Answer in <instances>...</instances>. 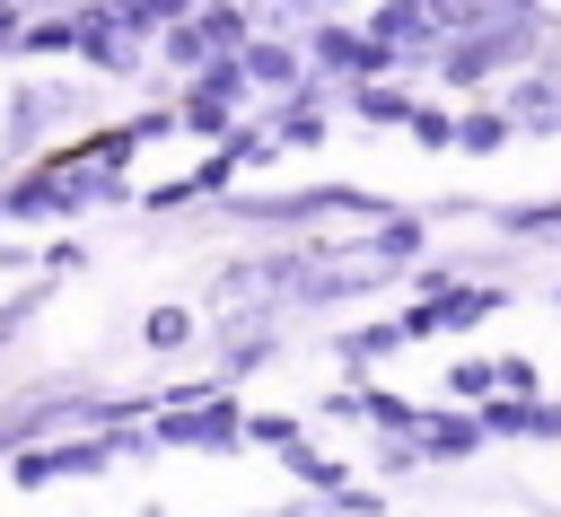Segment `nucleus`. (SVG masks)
<instances>
[{
    "instance_id": "15",
    "label": "nucleus",
    "mask_w": 561,
    "mask_h": 517,
    "mask_svg": "<svg viewBox=\"0 0 561 517\" xmlns=\"http://www.w3.org/2000/svg\"><path fill=\"white\" fill-rule=\"evenodd\" d=\"M114 9H123V26H131L140 44H158V35H167V26H184L202 0H114Z\"/></svg>"
},
{
    "instance_id": "9",
    "label": "nucleus",
    "mask_w": 561,
    "mask_h": 517,
    "mask_svg": "<svg viewBox=\"0 0 561 517\" xmlns=\"http://www.w3.org/2000/svg\"><path fill=\"white\" fill-rule=\"evenodd\" d=\"M508 131H561V70H535V79H508L500 96Z\"/></svg>"
},
{
    "instance_id": "18",
    "label": "nucleus",
    "mask_w": 561,
    "mask_h": 517,
    "mask_svg": "<svg viewBox=\"0 0 561 517\" xmlns=\"http://www.w3.org/2000/svg\"><path fill=\"white\" fill-rule=\"evenodd\" d=\"M18 53H35V61L70 53V18H26V26H18Z\"/></svg>"
},
{
    "instance_id": "16",
    "label": "nucleus",
    "mask_w": 561,
    "mask_h": 517,
    "mask_svg": "<svg viewBox=\"0 0 561 517\" xmlns=\"http://www.w3.org/2000/svg\"><path fill=\"white\" fill-rule=\"evenodd\" d=\"M184 342H202L193 307H149V315H140V351H184Z\"/></svg>"
},
{
    "instance_id": "13",
    "label": "nucleus",
    "mask_w": 561,
    "mask_h": 517,
    "mask_svg": "<svg viewBox=\"0 0 561 517\" xmlns=\"http://www.w3.org/2000/svg\"><path fill=\"white\" fill-rule=\"evenodd\" d=\"M280 464H289V482H298V491H316V499H333V491L351 482V464H342V456H324V447H307V438H298V447H280Z\"/></svg>"
},
{
    "instance_id": "17",
    "label": "nucleus",
    "mask_w": 561,
    "mask_h": 517,
    "mask_svg": "<svg viewBox=\"0 0 561 517\" xmlns=\"http://www.w3.org/2000/svg\"><path fill=\"white\" fill-rule=\"evenodd\" d=\"M403 351V333L394 324H359V333H333V359H351V368H368V359H394Z\"/></svg>"
},
{
    "instance_id": "8",
    "label": "nucleus",
    "mask_w": 561,
    "mask_h": 517,
    "mask_svg": "<svg viewBox=\"0 0 561 517\" xmlns=\"http://www.w3.org/2000/svg\"><path fill=\"white\" fill-rule=\"evenodd\" d=\"M412 447H421V464H465V456H482L491 438H482V421H473V412H421Z\"/></svg>"
},
{
    "instance_id": "21",
    "label": "nucleus",
    "mask_w": 561,
    "mask_h": 517,
    "mask_svg": "<svg viewBox=\"0 0 561 517\" xmlns=\"http://www.w3.org/2000/svg\"><path fill=\"white\" fill-rule=\"evenodd\" d=\"M403 131H412L421 149H456V114H447V105H412V123H403Z\"/></svg>"
},
{
    "instance_id": "4",
    "label": "nucleus",
    "mask_w": 561,
    "mask_h": 517,
    "mask_svg": "<svg viewBox=\"0 0 561 517\" xmlns=\"http://www.w3.org/2000/svg\"><path fill=\"white\" fill-rule=\"evenodd\" d=\"M149 447H184V456H228L245 447V403L237 394H202V403H158L149 421Z\"/></svg>"
},
{
    "instance_id": "22",
    "label": "nucleus",
    "mask_w": 561,
    "mask_h": 517,
    "mask_svg": "<svg viewBox=\"0 0 561 517\" xmlns=\"http://www.w3.org/2000/svg\"><path fill=\"white\" fill-rule=\"evenodd\" d=\"M245 438H254V447H298V421H280V412H245Z\"/></svg>"
},
{
    "instance_id": "24",
    "label": "nucleus",
    "mask_w": 561,
    "mask_h": 517,
    "mask_svg": "<svg viewBox=\"0 0 561 517\" xmlns=\"http://www.w3.org/2000/svg\"><path fill=\"white\" fill-rule=\"evenodd\" d=\"M500 386H517V394H535L543 377H535V359H500Z\"/></svg>"
},
{
    "instance_id": "6",
    "label": "nucleus",
    "mask_w": 561,
    "mask_h": 517,
    "mask_svg": "<svg viewBox=\"0 0 561 517\" xmlns=\"http://www.w3.org/2000/svg\"><path fill=\"white\" fill-rule=\"evenodd\" d=\"M500 298H508L500 280H456V289H430L421 307H403V315H394V333H403V342H438V333H465V324H482Z\"/></svg>"
},
{
    "instance_id": "26",
    "label": "nucleus",
    "mask_w": 561,
    "mask_h": 517,
    "mask_svg": "<svg viewBox=\"0 0 561 517\" xmlns=\"http://www.w3.org/2000/svg\"><path fill=\"white\" fill-rule=\"evenodd\" d=\"M552 298H561V280H552Z\"/></svg>"
},
{
    "instance_id": "14",
    "label": "nucleus",
    "mask_w": 561,
    "mask_h": 517,
    "mask_svg": "<svg viewBox=\"0 0 561 517\" xmlns=\"http://www.w3.org/2000/svg\"><path fill=\"white\" fill-rule=\"evenodd\" d=\"M517 131H508V114L500 105H473V114H456V149L465 158H491V149H508Z\"/></svg>"
},
{
    "instance_id": "28",
    "label": "nucleus",
    "mask_w": 561,
    "mask_h": 517,
    "mask_svg": "<svg viewBox=\"0 0 561 517\" xmlns=\"http://www.w3.org/2000/svg\"><path fill=\"white\" fill-rule=\"evenodd\" d=\"M149 517H158V508H149Z\"/></svg>"
},
{
    "instance_id": "25",
    "label": "nucleus",
    "mask_w": 561,
    "mask_h": 517,
    "mask_svg": "<svg viewBox=\"0 0 561 517\" xmlns=\"http://www.w3.org/2000/svg\"><path fill=\"white\" fill-rule=\"evenodd\" d=\"M88 0H18V18H79Z\"/></svg>"
},
{
    "instance_id": "10",
    "label": "nucleus",
    "mask_w": 561,
    "mask_h": 517,
    "mask_svg": "<svg viewBox=\"0 0 561 517\" xmlns=\"http://www.w3.org/2000/svg\"><path fill=\"white\" fill-rule=\"evenodd\" d=\"M473 421H482V438H561V403H543V394H508V403H482Z\"/></svg>"
},
{
    "instance_id": "11",
    "label": "nucleus",
    "mask_w": 561,
    "mask_h": 517,
    "mask_svg": "<svg viewBox=\"0 0 561 517\" xmlns=\"http://www.w3.org/2000/svg\"><path fill=\"white\" fill-rule=\"evenodd\" d=\"M219 53H228V44H219V35L202 26V9H193L184 26H167V35H158V61H167V79H175V88H184L193 70H210Z\"/></svg>"
},
{
    "instance_id": "19",
    "label": "nucleus",
    "mask_w": 561,
    "mask_h": 517,
    "mask_svg": "<svg viewBox=\"0 0 561 517\" xmlns=\"http://www.w3.org/2000/svg\"><path fill=\"white\" fill-rule=\"evenodd\" d=\"M491 386H500V359H456V368H447V394H456V403H482Z\"/></svg>"
},
{
    "instance_id": "2",
    "label": "nucleus",
    "mask_w": 561,
    "mask_h": 517,
    "mask_svg": "<svg viewBox=\"0 0 561 517\" xmlns=\"http://www.w3.org/2000/svg\"><path fill=\"white\" fill-rule=\"evenodd\" d=\"M543 44V18H482L473 35H456V44H438V79L447 88H482V79H500V70H526V53Z\"/></svg>"
},
{
    "instance_id": "20",
    "label": "nucleus",
    "mask_w": 561,
    "mask_h": 517,
    "mask_svg": "<svg viewBox=\"0 0 561 517\" xmlns=\"http://www.w3.org/2000/svg\"><path fill=\"white\" fill-rule=\"evenodd\" d=\"M44 298H53V280H35V289H18V298L0 307V351H9V342H18V333H26L35 315H44Z\"/></svg>"
},
{
    "instance_id": "1",
    "label": "nucleus",
    "mask_w": 561,
    "mask_h": 517,
    "mask_svg": "<svg viewBox=\"0 0 561 517\" xmlns=\"http://www.w3.org/2000/svg\"><path fill=\"white\" fill-rule=\"evenodd\" d=\"M131 456H149V429H79V438L18 447L9 482L18 491H53V482H79V473H105V464H131Z\"/></svg>"
},
{
    "instance_id": "12",
    "label": "nucleus",
    "mask_w": 561,
    "mask_h": 517,
    "mask_svg": "<svg viewBox=\"0 0 561 517\" xmlns=\"http://www.w3.org/2000/svg\"><path fill=\"white\" fill-rule=\"evenodd\" d=\"M342 105H351L359 123H377V131H386V123H412V105H421V96H412V88H394V79H359V88H342Z\"/></svg>"
},
{
    "instance_id": "23",
    "label": "nucleus",
    "mask_w": 561,
    "mask_h": 517,
    "mask_svg": "<svg viewBox=\"0 0 561 517\" xmlns=\"http://www.w3.org/2000/svg\"><path fill=\"white\" fill-rule=\"evenodd\" d=\"M368 464H377V473H421V447H412V438H377Z\"/></svg>"
},
{
    "instance_id": "3",
    "label": "nucleus",
    "mask_w": 561,
    "mask_h": 517,
    "mask_svg": "<svg viewBox=\"0 0 561 517\" xmlns=\"http://www.w3.org/2000/svg\"><path fill=\"white\" fill-rule=\"evenodd\" d=\"M0 114H9V123H0V158H26V149H44L61 123L88 114V79H18Z\"/></svg>"
},
{
    "instance_id": "5",
    "label": "nucleus",
    "mask_w": 561,
    "mask_h": 517,
    "mask_svg": "<svg viewBox=\"0 0 561 517\" xmlns=\"http://www.w3.org/2000/svg\"><path fill=\"white\" fill-rule=\"evenodd\" d=\"M70 53H79L96 79H140V70H149V53H140V35L123 26L114 0H88V9L70 18Z\"/></svg>"
},
{
    "instance_id": "7",
    "label": "nucleus",
    "mask_w": 561,
    "mask_h": 517,
    "mask_svg": "<svg viewBox=\"0 0 561 517\" xmlns=\"http://www.w3.org/2000/svg\"><path fill=\"white\" fill-rule=\"evenodd\" d=\"M237 70H245V96L263 88V96H289L298 79H307V53H298V35H245L237 44Z\"/></svg>"
},
{
    "instance_id": "27",
    "label": "nucleus",
    "mask_w": 561,
    "mask_h": 517,
    "mask_svg": "<svg viewBox=\"0 0 561 517\" xmlns=\"http://www.w3.org/2000/svg\"><path fill=\"white\" fill-rule=\"evenodd\" d=\"M0 9H18V0H0Z\"/></svg>"
}]
</instances>
